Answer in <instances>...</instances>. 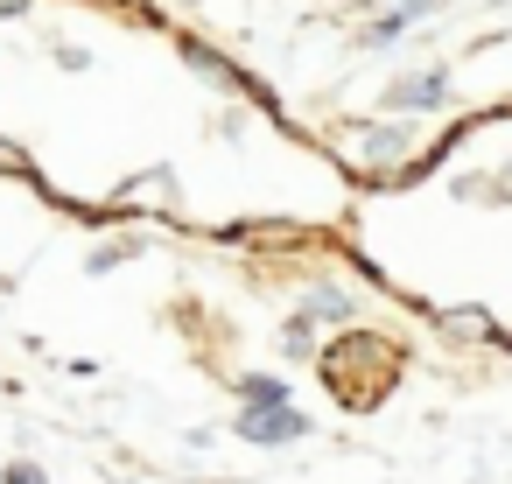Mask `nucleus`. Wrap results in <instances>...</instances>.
<instances>
[{"label":"nucleus","instance_id":"obj_11","mask_svg":"<svg viewBox=\"0 0 512 484\" xmlns=\"http://www.w3.org/2000/svg\"><path fill=\"white\" fill-rule=\"evenodd\" d=\"M22 15H36V0H0V22H22Z\"/></svg>","mask_w":512,"mask_h":484},{"label":"nucleus","instance_id":"obj_2","mask_svg":"<svg viewBox=\"0 0 512 484\" xmlns=\"http://www.w3.org/2000/svg\"><path fill=\"white\" fill-rule=\"evenodd\" d=\"M358 127V155L372 162V169H421V162H435V148H421V134L414 127H386V120H351Z\"/></svg>","mask_w":512,"mask_h":484},{"label":"nucleus","instance_id":"obj_3","mask_svg":"<svg viewBox=\"0 0 512 484\" xmlns=\"http://www.w3.org/2000/svg\"><path fill=\"white\" fill-rule=\"evenodd\" d=\"M449 92H456V78L442 64H421L407 78H386V113H435V106H449Z\"/></svg>","mask_w":512,"mask_h":484},{"label":"nucleus","instance_id":"obj_5","mask_svg":"<svg viewBox=\"0 0 512 484\" xmlns=\"http://www.w3.org/2000/svg\"><path fill=\"white\" fill-rule=\"evenodd\" d=\"M309 421L295 414V400H260L253 414H239V435L246 442H288V435H302Z\"/></svg>","mask_w":512,"mask_h":484},{"label":"nucleus","instance_id":"obj_10","mask_svg":"<svg viewBox=\"0 0 512 484\" xmlns=\"http://www.w3.org/2000/svg\"><path fill=\"white\" fill-rule=\"evenodd\" d=\"M442 323H449V330H463V337H484V330H491L477 309H463V316H442Z\"/></svg>","mask_w":512,"mask_h":484},{"label":"nucleus","instance_id":"obj_9","mask_svg":"<svg viewBox=\"0 0 512 484\" xmlns=\"http://www.w3.org/2000/svg\"><path fill=\"white\" fill-rule=\"evenodd\" d=\"M57 71H92V50L85 43H57Z\"/></svg>","mask_w":512,"mask_h":484},{"label":"nucleus","instance_id":"obj_7","mask_svg":"<svg viewBox=\"0 0 512 484\" xmlns=\"http://www.w3.org/2000/svg\"><path fill=\"white\" fill-rule=\"evenodd\" d=\"M239 393H246V400H288V386H281V379H267V372H246V379H239Z\"/></svg>","mask_w":512,"mask_h":484},{"label":"nucleus","instance_id":"obj_12","mask_svg":"<svg viewBox=\"0 0 512 484\" xmlns=\"http://www.w3.org/2000/svg\"><path fill=\"white\" fill-rule=\"evenodd\" d=\"M8 484H43V470H29V463H15V470H8Z\"/></svg>","mask_w":512,"mask_h":484},{"label":"nucleus","instance_id":"obj_1","mask_svg":"<svg viewBox=\"0 0 512 484\" xmlns=\"http://www.w3.org/2000/svg\"><path fill=\"white\" fill-rule=\"evenodd\" d=\"M316 358H323V386H330L351 414H372V407L400 386V372H407L400 344H386V337H372V330H344V337L323 344Z\"/></svg>","mask_w":512,"mask_h":484},{"label":"nucleus","instance_id":"obj_8","mask_svg":"<svg viewBox=\"0 0 512 484\" xmlns=\"http://www.w3.org/2000/svg\"><path fill=\"white\" fill-rule=\"evenodd\" d=\"M0 169H8V176H22V183H36V162H29L15 141H0Z\"/></svg>","mask_w":512,"mask_h":484},{"label":"nucleus","instance_id":"obj_4","mask_svg":"<svg viewBox=\"0 0 512 484\" xmlns=\"http://www.w3.org/2000/svg\"><path fill=\"white\" fill-rule=\"evenodd\" d=\"M435 8H442V0H400V8H386L379 22H365V29H358V50H386V43L414 36V29H421Z\"/></svg>","mask_w":512,"mask_h":484},{"label":"nucleus","instance_id":"obj_6","mask_svg":"<svg viewBox=\"0 0 512 484\" xmlns=\"http://www.w3.org/2000/svg\"><path fill=\"white\" fill-rule=\"evenodd\" d=\"M113 211H176V176H169V169L134 176V190H120V197H113Z\"/></svg>","mask_w":512,"mask_h":484}]
</instances>
